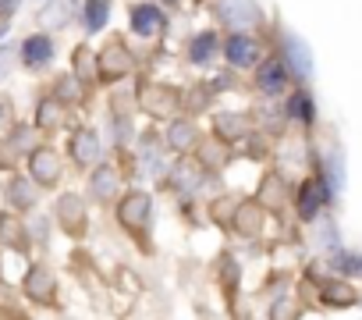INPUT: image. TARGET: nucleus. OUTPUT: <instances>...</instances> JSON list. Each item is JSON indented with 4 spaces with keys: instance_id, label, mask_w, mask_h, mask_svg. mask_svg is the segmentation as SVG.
Here are the masks:
<instances>
[{
    "instance_id": "1",
    "label": "nucleus",
    "mask_w": 362,
    "mask_h": 320,
    "mask_svg": "<svg viewBox=\"0 0 362 320\" xmlns=\"http://www.w3.org/2000/svg\"><path fill=\"white\" fill-rule=\"evenodd\" d=\"M43 57H50V43H47V40H29V43H25V61L40 64Z\"/></svg>"
},
{
    "instance_id": "3",
    "label": "nucleus",
    "mask_w": 362,
    "mask_h": 320,
    "mask_svg": "<svg viewBox=\"0 0 362 320\" xmlns=\"http://www.w3.org/2000/svg\"><path fill=\"white\" fill-rule=\"evenodd\" d=\"M228 54H231V61H238V64H245V61H249V57H252L256 50H249V43H245V40H235V43L228 47Z\"/></svg>"
},
{
    "instance_id": "4",
    "label": "nucleus",
    "mask_w": 362,
    "mask_h": 320,
    "mask_svg": "<svg viewBox=\"0 0 362 320\" xmlns=\"http://www.w3.org/2000/svg\"><path fill=\"white\" fill-rule=\"evenodd\" d=\"M281 82H284V75H281V68H277V64H270V68L263 72V86H267V89H277Z\"/></svg>"
},
{
    "instance_id": "2",
    "label": "nucleus",
    "mask_w": 362,
    "mask_h": 320,
    "mask_svg": "<svg viewBox=\"0 0 362 320\" xmlns=\"http://www.w3.org/2000/svg\"><path fill=\"white\" fill-rule=\"evenodd\" d=\"M135 29H142V33H153V29H156V11H153V8H142V11H135Z\"/></svg>"
}]
</instances>
